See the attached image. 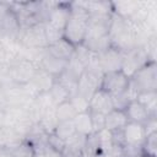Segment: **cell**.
Masks as SVG:
<instances>
[{"label":"cell","mask_w":157,"mask_h":157,"mask_svg":"<svg viewBox=\"0 0 157 157\" xmlns=\"http://www.w3.org/2000/svg\"><path fill=\"white\" fill-rule=\"evenodd\" d=\"M69 101L71 102V104L74 105V108L77 113H82V112L88 110V99L85 98L83 96H81L78 93H75L69 98Z\"/></svg>","instance_id":"cell-23"},{"label":"cell","mask_w":157,"mask_h":157,"mask_svg":"<svg viewBox=\"0 0 157 157\" xmlns=\"http://www.w3.org/2000/svg\"><path fill=\"white\" fill-rule=\"evenodd\" d=\"M53 132L59 136L61 140H64L65 142L76 134L75 131V128H74V124H72V120L71 121H59L56 124V126L54 128Z\"/></svg>","instance_id":"cell-20"},{"label":"cell","mask_w":157,"mask_h":157,"mask_svg":"<svg viewBox=\"0 0 157 157\" xmlns=\"http://www.w3.org/2000/svg\"><path fill=\"white\" fill-rule=\"evenodd\" d=\"M45 141H47V146H49L50 148H53L54 151H56V152H59V153L63 152V150H64V147H65V145H66V142H65L64 140H61L59 136H56L53 131L47 134Z\"/></svg>","instance_id":"cell-22"},{"label":"cell","mask_w":157,"mask_h":157,"mask_svg":"<svg viewBox=\"0 0 157 157\" xmlns=\"http://www.w3.org/2000/svg\"><path fill=\"white\" fill-rule=\"evenodd\" d=\"M124 53L114 47H109L107 50L98 54V63L102 72L121 70Z\"/></svg>","instance_id":"cell-8"},{"label":"cell","mask_w":157,"mask_h":157,"mask_svg":"<svg viewBox=\"0 0 157 157\" xmlns=\"http://www.w3.org/2000/svg\"><path fill=\"white\" fill-rule=\"evenodd\" d=\"M39 69L38 64L27 59H16L9 67L7 75L12 83L26 85L34 77L37 70Z\"/></svg>","instance_id":"cell-4"},{"label":"cell","mask_w":157,"mask_h":157,"mask_svg":"<svg viewBox=\"0 0 157 157\" xmlns=\"http://www.w3.org/2000/svg\"><path fill=\"white\" fill-rule=\"evenodd\" d=\"M76 114H77V112L75 110V108L70 101L63 102L55 107V117H56L58 123L59 121H71Z\"/></svg>","instance_id":"cell-19"},{"label":"cell","mask_w":157,"mask_h":157,"mask_svg":"<svg viewBox=\"0 0 157 157\" xmlns=\"http://www.w3.org/2000/svg\"><path fill=\"white\" fill-rule=\"evenodd\" d=\"M48 93H49V96H50L53 103L55 104V107H56L58 104L63 103V102L69 101V98H70V92H69L67 88H66L65 86H63L58 80H55L54 85H53L52 88L48 91Z\"/></svg>","instance_id":"cell-18"},{"label":"cell","mask_w":157,"mask_h":157,"mask_svg":"<svg viewBox=\"0 0 157 157\" xmlns=\"http://www.w3.org/2000/svg\"><path fill=\"white\" fill-rule=\"evenodd\" d=\"M0 157H12L11 151L7 146H0Z\"/></svg>","instance_id":"cell-26"},{"label":"cell","mask_w":157,"mask_h":157,"mask_svg":"<svg viewBox=\"0 0 157 157\" xmlns=\"http://www.w3.org/2000/svg\"><path fill=\"white\" fill-rule=\"evenodd\" d=\"M90 13L82 6L81 2H71L70 4V16L64 28V38L69 40L75 47L82 45L87 26H88Z\"/></svg>","instance_id":"cell-1"},{"label":"cell","mask_w":157,"mask_h":157,"mask_svg":"<svg viewBox=\"0 0 157 157\" xmlns=\"http://www.w3.org/2000/svg\"><path fill=\"white\" fill-rule=\"evenodd\" d=\"M128 123H129V120L126 118L125 112L120 110V109H112L104 117V129L110 132L123 130V128Z\"/></svg>","instance_id":"cell-13"},{"label":"cell","mask_w":157,"mask_h":157,"mask_svg":"<svg viewBox=\"0 0 157 157\" xmlns=\"http://www.w3.org/2000/svg\"><path fill=\"white\" fill-rule=\"evenodd\" d=\"M144 128H145V132H146V136L150 135V134H153V132H157V121H156V115H151L144 124Z\"/></svg>","instance_id":"cell-25"},{"label":"cell","mask_w":157,"mask_h":157,"mask_svg":"<svg viewBox=\"0 0 157 157\" xmlns=\"http://www.w3.org/2000/svg\"><path fill=\"white\" fill-rule=\"evenodd\" d=\"M66 65H67V61H64V60L52 56L50 54L47 53V49H45V53L43 54V56L40 58V60L38 61L39 69L55 78H58L65 71Z\"/></svg>","instance_id":"cell-10"},{"label":"cell","mask_w":157,"mask_h":157,"mask_svg":"<svg viewBox=\"0 0 157 157\" xmlns=\"http://www.w3.org/2000/svg\"><path fill=\"white\" fill-rule=\"evenodd\" d=\"M7 147L10 148L12 157H37L38 156L34 145L27 139H22L21 141Z\"/></svg>","instance_id":"cell-16"},{"label":"cell","mask_w":157,"mask_h":157,"mask_svg":"<svg viewBox=\"0 0 157 157\" xmlns=\"http://www.w3.org/2000/svg\"><path fill=\"white\" fill-rule=\"evenodd\" d=\"M142 155L157 157V132L150 134L145 137L142 145H141Z\"/></svg>","instance_id":"cell-21"},{"label":"cell","mask_w":157,"mask_h":157,"mask_svg":"<svg viewBox=\"0 0 157 157\" xmlns=\"http://www.w3.org/2000/svg\"><path fill=\"white\" fill-rule=\"evenodd\" d=\"M124 112L126 114V118L129 121L132 123H139V124H144L152 114L141 104L139 103L136 99L130 101L128 103V105L124 108Z\"/></svg>","instance_id":"cell-14"},{"label":"cell","mask_w":157,"mask_h":157,"mask_svg":"<svg viewBox=\"0 0 157 157\" xmlns=\"http://www.w3.org/2000/svg\"><path fill=\"white\" fill-rule=\"evenodd\" d=\"M140 157H151V156H146V155H142V156H140Z\"/></svg>","instance_id":"cell-27"},{"label":"cell","mask_w":157,"mask_h":157,"mask_svg":"<svg viewBox=\"0 0 157 157\" xmlns=\"http://www.w3.org/2000/svg\"><path fill=\"white\" fill-rule=\"evenodd\" d=\"M112 109H113L112 97L104 91H102L101 88H98L88 101V110L105 115Z\"/></svg>","instance_id":"cell-11"},{"label":"cell","mask_w":157,"mask_h":157,"mask_svg":"<svg viewBox=\"0 0 157 157\" xmlns=\"http://www.w3.org/2000/svg\"><path fill=\"white\" fill-rule=\"evenodd\" d=\"M136 101L141 103L152 115H156L157 110V91L140 92L136 96Z\"/></svg>","instance_id":"cell-17"},{"label":"cell","mask_w":157,"mask_h":157,"mask_svg":"<svg viewBox=\"0 0 157 157\" xmlns=\"http://www.w3.org/2000/svg\"><path fill=\"white\" fill-rule=\"evenodd\" d=\"M130 85V77L123 70L108 71L102 75L99 88L108 93L110 97L118 96L128 90Z\"/></svg>","instance_id":"cell-3"},{"label":"cell","mask_w":157,"mask_h":157,"mask_svg":"<svg viewBox=\"0 0 157 157\" xmlns=\"http://www.w3.org/2000/svg\"><path fill=\"white\" fill-rule=\"evenodd\" d=\"M103 72L101 70L96 69H90L86 67V70L82 72L77 81V92L78 94L83 96L90 101L92 94L99 88L101 85V78H102Z\"/></svg>","instance_id":"cell-5"},{"label":"cell","mask_w":157,"mask_h":157,"mask_svg":"<svg viewBox=\"0 0 157 157\" xmlns=\"http://www.w3.org/2000/svg\"><path fill=\"white\" fill-rule=\"evenodd\" d=\"M72 124H74L76 134L81 135V136L87 137L91 134H93V125H92V119H91L90 110L77 113L75 115V118L72 119Z\"/></svg>","instance_id":"cell-15"},{"label":"cell","mask_w":157,"mask_h":157,"mask_svg":"<svg viewBox=\"0 0 157 157\" xmlns=\"http://www.w3.org/2000/svg\"><path fill=\"white\" fill-rule=\"evenodd\" d=\"M76 50V47L71 44L69 40H66L64 37L47 47V53L50 54L54 58H58L64 61H69L71 56L74 55Z\"/></svg>","instance_id":"cell-12"},{"label":"cell","mask_w":157,"mask_h":157,"mask_svg":"<svg viewBox=\"0 0 157 157\" xmlns=\"http://www.w3.org/2000/svg\"><path fill=\"white\" fill-rule=\"evenodd\" d=\"M130 85L136 91V93L147 92V91H157L156 61H148L144 66H141L130 77Z\"/></svg>","instance_id":"cell-2"},{"label":"cell","mask_w":157,"mask_h":157,"mask_svg":"<svg viewBox=\"0 0 157 157\" xmlns=\"http://www.w3.org/2000/svg\"><path fill=\"white\" fill-rule=\"evenodd\" d=\"M148 61H153V60H151L148 58L144 47H135V48L130 49L129 52L124 53L121 70L129 77H131L141 66H144Z\"/></svg>","instance_id":"cell-6"},{"label":"cell","mask_w":157,"mask_h":157,"mask_svg":"<svg viewBox=\"0 0 157 157\" xmlns=\"http://www.w3.org/2000/svg\"><path fill=\"white\" fill-rule=\"evenodd\" d=\"M70 4L71 2H69V4L55 2L54 6L48 11V15H47L44 23H47L48 26H50L55 29L64 32V28L66 26L69 16H70Z\"/></svg>","instance_id":"cell-7"},{"label":"cell","mask_w":157,"mask_h":157,"mask_svg":"<svg viewBox=\"0 0 157 157\" xmlns=\"http://www.w3.org/2000/svg\"><path fill=\"white\" fill-rule=\"evenodd\" d=\"M121 134H123L124 145H131V146H141L146 137L144 125L132 121H129L123 128Z\"/></svg>","instance_id":"cell-9"},{"label":"cell","mask_w":157,"mask_h":157,"mask_svg":"<svg viewBox=\"0 0 157 157\" xmlns=\"http://www.w3.org/2000/svg\"><path fill=\"white\" fill-rule=\"evenodd\" d=\"M91 113V119H92V125H93V132H98L102 129H104V114L101 113Z\"/></svg>","instance_id":"cell-24"}]
</instances>
